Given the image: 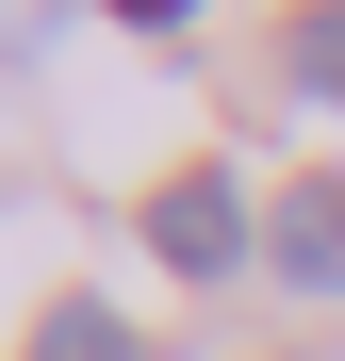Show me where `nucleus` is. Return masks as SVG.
Returning <instances> with one entry per match:
<instances>
[{"label":"nucleus","mask_w":345,"mask_h":361,"mask_svg":"<svg viewBox=\"0 0 345 361\" xmlns=\"http://www.w3.org/2000/svg\"><path fill=\"white\" fill-rule=\"evenodd\" d=\"M148 263H164V279H198V295H214V279H247V263H263L247 180H230V164H164V180H148Z\"/></svg>","instance_id":"obj_1"},{"label":"nucleus","mask_w":345,"mask_h":361,"mask_svg":"<svg viewBox=\"0 0 345 361\" xmlns=\"http://www.w3.org/2000/svg\"><path fill=\"white\" fill-rule=\"evenodd\" d=\"M115 17H132V33H181V17H198V0H115Z\"/></svg>","instance_id":"obj_5"},{"label":"nucleus","mask_w":345,"mask_h":361,"mask_svg":"<svg viewBox=\"0 0 345 361\" xmlns=\"http://www.w3.org/2000/svg\"><path fill=\"white\" fill-rule=\"evenodd\" d=\"M263 279H279V295H313V312L345 295V180H296V197L263 214Z\"/></svg>","instance_id":"obj_2"},{"label":"nucleus","mask_w":345,"mask_h":361,"mask_svg":"<svg viewBox=\"0 0 345 361\" xmlns=\"http://www.w3.org/2000/svg\"><path fill=\"white\" fill-rule=\"evenodd\" d=\"M279 66H296L313 99H345V0H296V33H279Z\"/></svg>","instance_id":"obj_4"},{"label":"nucleus","mask_w":345,"mask_h":361,"mask_svg":"<svg viewBox=\"0 0 345 361\" xmlns=\"http://www.w3.org/2000/svg\"><path fill=\"white\" fill-rule=\"evenodd\" d=\"M17 361H148V345H132V312H115V295H49Z\"/></svg>","instance_id":"obj_3"}]
</instances>
